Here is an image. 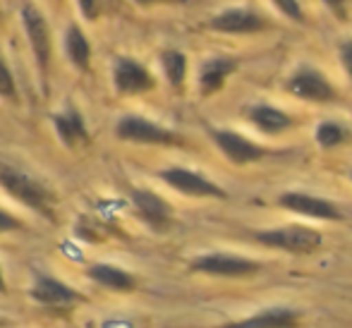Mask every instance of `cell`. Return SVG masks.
Listing matches in <instances>:
<instances>
[{"label": "cell", "instance_id": "obj_14", "mask_svg": "<svg viewBox=\"0 0 352 328\" xmlns=\"http://www.w3.org/2000/svg\"><path fill=\"white\" fill-rule=\"evenodd\" d=\"M132 201H135L142 221H146L153 230H166V228L170 226V221H173L170 206L158 195L146 192V190H137L135 195H132Z\"/></svg>", "mask_w": 352, "mask_h": 328}, {"label": "cell", "instance_id": "obj_13", "mask_svg": "<svg viewBox=\"0 0 352 328\" xmlns=\"http://www.w3.org/2000/svg\"><path fill=\"white\" fill-rule=\"evenodd\" d=\"M247 118H250V122L256 130L269 134V137L287 132L295 125V118H292L290 113L280 111V108L271 106V103H256V106H252Z\"/></svg>", "mask_w": 352, "mask_h": 328}, {"label": "cell", "instance_id": "obj_17", "mask_svg": "<svg viewBox=\"0 0 352 328\" xmlns=\"http://www.w3.org/2000/svg\"><path fill=\"white\" fill-rule=\"evenodd\" d=\"M89 276L94 278L101 285L111 287V290H132L135 287V278L127 271L116 266H108V263H96V266L89 268Z\"/></svg>", "mask_w": 352, "mask_h": 328}, {"label": "cell", "instance_id": "obj_2", "mask_svg": "<svg viewBox=\"0 0 352 328\" xmlns=\"http://www.w3.org/2000/svg\"><path fill=\"white\" fill-rule=\"evenodd\" d=\"M285 89L292 96L302 98V101H311V103H329L336 101L338 94H336L333 84L326 79V74L316 67L302 65L287 77Z\"/></svg>", "mask_w": 352, "mask_h": 328}, {"label": "cell", "instance_id": "obj_16", "mask_svg": "<svg viewBox=\"0 0 352 328\" xmlns=\"http://www.w3.org/2000/svg\"><path fill=\"white\" fill-rule=\"evenodd\" d=\"M32 297L36 302H41V305L60 307V305H70V302L79 300L82 295H77L72 287H67L65 283L56 281V278L38 276L36 283H34V287H32Z\"/></svg>", "mask_w": 352, "mask_h": 328}, {"label": "cell", "instance_id": "obj_11", "mask_svg": "<svg viewBox=\"0 0 352 328\" xmlns=\"http://www.w3.org/2000/svg\"><path fill=\"white\" fill-rule=\"evenodd\" d=\"M22 22L27 29V36L32 41V48L36 53L38 67L46 69L48 61H51V34H48V24L43 19V14L38 12L34 5H24L22 8Z\"/></svg>", "mask_w": 352, "mask_h": 328}, {"label": "cell", "instance_id": "obj_23", "mask_svg": "<svg viewBox=\"0 0 352 328\" xmlns=\"http://www.w3.org/2000/svg\"><path fill=\"white\" fill-rule=\"evenodd\" d=\"M0 94H3V96H14L12 74H10V69L3 61H0Z\"/></svg>", "mask_w": 352, "mask_h": 328}, {"label": "cell", "instance_id": "obj_15", "mask_svg": "<svg viewBox=\"0 0 352 328\" xmlns=\"http://www.w3.org/2000/svg\"><path fill=\"white\" fill-rule=\"evenodd\" d=\"M153 87L151 74L140 63L120 58L116 65V89L120 94H142Z\"/></svg>", "mask_w": 352, "mask_h": 328}, {"label": "cell", "instance_id": "obj_6", "mask_svg": "<svg viewBox=\"0 0 352 328\" xmlns=\"http://www.w3.org/2000/svg\"><path fill=\"white\" fill-rule=\"evenodd\" d=\"M0 185L10 192L14 199L24 201L27 206H32L34 211H41L46 216H51V208H48V195L41 185L32 180V177L22 175V173L12 171V168H3L0 171Z\"/></svg>", "mask_w": 352, "mask_h": 328}, {"label": "cell", "instance_id": "obj_27", "mask_svg": "<svg viewBox=\"0 0 352 328\" xmlns=\"http://www.w3.org/2000/svg\"><path fill=\"white\" fill-rule=\"evenodd\" d=\"M17 228H19L17 218H12L10 213L0 211V232H5V230H17Z\"/></svg>", "mask_w": 352, "mask_h": 328}, {"label": "cell", "instance_id": "obj_9", "mask_svg": "<svg viewBox=\"0 0 352 328\" xmlns=\"http://www.w3.org/2000/svg\"><path fill=\"white\" fill-rule=\"evenodd\" d=\"M209 27L221 34H254L266 27V22L250 8H228L213 14Z\"/></svg>", "mask_w": 352, "mask_h": 328}, {"label": "cell", "instance_id": "obj_28", "mask_svg": "<svg viewBox=\"0 0 352 328\" xmlns=\"http://www.w3.org/2000/svg\"><path fill=\"white\" fill-rule=\"evenodd\" d=\"M0 292H5V281H3V273H0Z\"/></svg>", "mask_w": 352, "mask_h": 328}, {"label": "cell", "instance_id": "obj_10", "mask_svg": "<svg viewBox=\"0 0 352 328\" xmlns=\"http://www.w3.org/2000/svg\"><path fill=\"white\" fill-rule=\"evenodd\" d=\"M302 314L290 307H269L256 314H250L245 319L230 321L221 328H300Z\"/></svg>", "mask_w": 352, "mask_h": 328}, {"label": "cell", "instance_id": "obj_29", "mask_svg": "<svg viewBox=\"0 0 352 328\" xmlns=\"http://www.w3.org/2000/svg\"><path fill=\"white\" fill-rule=\"evenodd\" d=\"M140 5H148V3H156V0H137Z\"/></svg>", "mask_w": 352, "mask_h": 328}, {"label": "cell", "instance_id": "obj_3", "mask_svg": "<svg viewBox=\"0 0 352 328\" xmlns=\"http://www.w3.org/2000/svg\"><path fill=\"white\" fill-rule=\"evenodd\" d=\"M192 271L206 273V276H221V278H250L261 271V263L256 259H250V256L213 252V254L197 256L192 261Z\"/></svg>", "mask_w": 352, "mask_h": 328}, {"label": "cell", "instance_id": "obj_12", "mask_svg": "<svg viewBox=\"0 0 352 328\" xmlns=\"http://www.w3.org/2000/svg\"><path fill=\"white\" fill-rule=\"evenodd\" d=\"M240 65L237 58H230V56H216V58H209V61L201 65L199 69V91L201 96H211V94L221 91L223 84L228 82L232 72Z\"/></svg>", "mask_w": 352, "mask_h": 328}, {"label": "cell", "instance_id": "obj_7", "mask_svg": "<svg viewBox=\"0 0 352 328\" xmlns=\"http://www.w3.org/2000/svg\"><path fill=\"white\" fill-rule=\"evenodd\" d=\"M161 177L173 190L182 192L187 197H216V199L228 197V192L223 187H218L216 182H211L209 177L199 175V173L187 171V168H168V171L161 173Z\"/></svg>", "mask_w": 352, "mask_h": 328}, {"label": "cell", "instance_id": "obj_18", "mask_svg": "<svg viewBox=\"0 0 352 328\" xmlns=\"http://www.w3.org/2000/svg\"><path fill=\"white\" fill-rule=\"evenodd\" d=\"M56 130H58V137L63 139L65 146L74 149L79 142H87V130H84V122L79 118L77 111H67L65 116H58L56 118Z\"/></svg>", "mask_w": 352, "mask_h": 328}, {"label": "cell", "instance_id": "obj_5", "mask_svg": "<svg viewBox=\"0 0 352 328\" xmlns=\"http://www.w3.org/2000/svg\"><path fill=\"white\" fill-rule=\"evenodd\" d=\"M278 206L297 213V216L316 218V221H340L343 218V213L338 211L333 201L324 197L307 195V192H285V195L278 197Z\"/></svg>", "mask_w": 352, "mask_h": 328}, {"label": "cell", "instance_id": "obj_30", "mask_svg": "<svg viewBox=\"0 0 352 328\" xmlns=\"http://www.w3.org/2000/svg\"><path fill=\"white\" fill-rule=\"evenodd\" d=\"M350 180H352V171H350Z\"/></svg>", "mask_w": 352, "mask_h": 328}, {"label": "cell", "instance_id": "obj_25", "mask_svg": "<svg viewBox=\"0 0 352 328\" xmlns=\"http://www.w3.org/2000/svg\"><path fill=\"white\" fill-rule=\"evenodd\" d=\"M79 10H82V14L87 19H94L98 12V0H77Z\"/></svg>", "mask_w": 352, "mask_h": 328}, {"label": "cell", "instance_id": "obj_19", "mask_svg": "<svg viewBox=\"0 0 352 328\" xmlns=\"http://www.w3.org/2000/svg\"><path fill=\"white\" fill-rule=\"evenodd\" d=\"M65 51L70 56V61L77 65L79 69H87L89 67V56H91V48H89V41L77 27H70L65 39Z\"/></svg>", "mask_w": 352, "mask_h": 328}, {"label": "cell", "instance_id": "obj_24", "mask_svg": "<svg viewBox=\"0 0 352 328\" xmlns=\"http://www.w3.org/2000/svg\"><path fill=\"white\" fill-rule=\"evenodd\" d=\"M340 61H343V67L348 72V77L352 79V39L340 43Z\"/></svg>", "mask_w": 352, "mask_h": 328}, {"label": "cell", "instance_id": "obj_4", "mask_svg": "<svg viewBox=\"0 0 352 328\" xmlns=\"http://www.w3.org/2000/svg\"><path fill=\"white\" fill-rule=\"evenodd\" d=\"M211 139L216 142V146L221 149V153L232 166H250V163L261 161L264 156H269V149L252 142L250 137H245L240 132L211 130Z\"/></svg>", "mask_w": 352, "mask_h": 328}, {"label": "cell", "instance_id": "obj_1", "mask_svg": "<svg viewBox=\"0 0 352 328\" xmlns=\"http://www.w3.org/2000/svg\"><path fill=\"white\" fill-rule=\"evenodd\" d=\"M254 240L271 250H283L290 254H311L321 247L324 237L309 226H283L254 232Z\"/></svg>", "mask_w": 352, "mask_h": 328}, {"label": "cell", "instance_id": "obj_20", "mask_svg": "<svg viewBox=\"0 0 352 328\" xmlns=\"http://www.w3.org/2000/svg\"><path fill=\"white\" fill-rule=\"evenodd\" d=\"M314 139H316V144H319L321 149H336V146H340L345 139H348V130H345V127L340 125V122H336V120H324V122H319V125H316Z\"/></svg>", "mask_w": 352, "mask_h": 328}, {"label": "cell", "instance_id": "obj_22", "mask_svg": "<svg viewBox=\"0 0 352 328\" xmlns=\"http://www.w3.org/2000/svg\"><path fill=\"white\" fill-rule=\"evenodd\" d=\"M274 5L287 19H292V22H305V12H302L300 0H274Z\"/></svg>", "mask_w": 352, "mask_h": 328}, {"label": "cell", "instance_id": "obj_26", "mask_svg": "<svg viewBox=\"0 0 352 328\" xmlns=\"http://www.w3.org/2000/svg\"><path fill=\"white\" fill-rule=\"evenodd\" d=\"M324 3H326V8L336 14V17H340V19L348 17V12H345V5H348V0H324Z\"/></svg>", "mask_w": 352, "mask_h": 328}, {"label": "cell", "instance_id": "obj_21", "mask_svg": "<svg viewBox=\"0 0 352 328\" xmlns=\"http://www.w3.org/2000/svg\"><path fill=\"white\" fill-rule=\"evenodd\" d=\"M161 65H163V72H166L168 82H170L173 87H182L185 74H187V58L182 56L180 51H166L161 56Z\"/></svg>", "mask_w": 352, "mask_h": 328}, {"label": "cell", "instance_id": "obj_8", "mask_svg": "<svg viewBox=\"0 0 352 328\" xmlns=\"http://www.w3.org/2000/svg\"><path fill=\"white\" fill-rule=\"evenodd\" d=\"M118 137L125 139V142H137V144H177L180 139L175 137L170 130L156 125L151 120H144V118H122L118 122Z\"/></svg>", "mask_w": 352, "mask_h": 328}]
</instances>
